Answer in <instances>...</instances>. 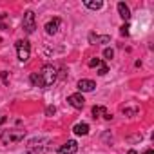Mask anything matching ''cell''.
<instances>
[{"mask_svg": "<svg viewBox=\"0 0 154 154\" xmlns=\"http://www.w3.org/2000/svg\"><path fill=\"white\" fill-rule=\"evenodd\" d=\"M56 80V67L54 65H44L38 74H31V82L38 87H51Z\"/></svg>", "mask_w": 154, "mask_h": 154, "instance_id": "6da1fadb", "label": "cell"}, {"mask_svg": "<svg viewBox=\"0 0 154 154\" xmlns=\"http://www.w3.org/2000/svg\"><path fill=\"white\" fill-rule=\"evenodd\" d=\"M15 47H17L18 60H20V62H27L29 56H31V45H29V42H27V40H18V42L15 44Z\"/></svg>", "mask_w": 154, "mask_h": 154, "instance_id": "7a4b0ae2", "label": "cell"}, {"mask_svg": "<svg viewBox=\"0 0 154 154\" xmlns=\"http://www.w3.org/2000/svg\"><path fill=\"white\" fill-rule=\"evenodd\" d=\"M22 27H24V31L29 33V35L36 29V24H35V13H33V11H26L24 20H22Z\"/></svg>", "mask_w": 154, "mask_h": 154, "instance_id": "3957f363", "label": "cell"}, {"mask_svg": "<svg viewBox=\"0 0 154 154\" xmlns=\"http://www.w3.org/2000/svg\"><path fill=\"white\" fill-rule=\"evenodd\" d=\"M67 102H69V105H72L74 109H84V105H85V100H84V96H82V94H78V93L71 94V96L67 98Z\"/></svg>", "mask_w": 154, "mask_h": 154, "instance_id": "277c9868", "label": "cell"}, {"mask_svg": "<svg viewBox=\"0 0 154 154\" xmlns=\"http://www.w3.org/2000/svg\"><path fill=\"white\" fill-rule=\"evenodd\" d=\"M76 150H78V143H76L74 140H69L67 143H63V145L60 147V152H62V154H74Z\"/></svg>", "mask_w": 154, "mask_h": 154, "instance_id": "5b68a950", "label": "cell"}, {"mask_svg": "<svg viewBox=\"0 0 154 154\" xmlns=\"http://www.w3.org/2000/svg\"><path fill=\"white\" fill-rule=\"evenodd\" d=\"M94 87H96V84L93 80H80L78 82V89L84 93H91V91H94Z\"/></svg>", "mask_w": 154, "mask_h": 154, "instance_id": "8992f818", "label": "cell"}, {"mask_svg": "<svg viewBox=\"0 0 154 154\" xmlns=\"http://www.w3.org/2000/svg\"><path fill=\"white\" fill-rule=\"evenodd\" d=\"M58 26H60V18H53L45 24V33L47 35H54L58 31Z\"/></svg>", "mask_w": 154, "mask_h": 154, "instance_id": "52a82bcc", "label": "cell"}, {"mask_svg": "<svg viewBox=\"0 0 154 154\" xmlns=\"http://www.w3.org/2000/svg\"><path fill=\"white\" fill-rule=\"evenodd\" d=\"M72 131H74V134H78V136H85V134H89V125L87 123H76L72 127Z\"/></svg>", "mask_w": 154, "mask_h": 154, "instance_id": "ba28073f", "label": "cell"}, {"mask_svg": "<svg viewBox=\"0 0 154 154\" xmlns=\"http://www.w3.org/2000/svg\"><path fill=\"white\" fill-rule=\"evenodd\" d=\"M118 13H120V17L123 20H129L131 18V9H129V6H125V2H120L118 4Z\"/></svg>", "mask_w": 154, "mask_h": 154, "instance_id": "9c48e42d", "label": "cell"}, {"mask_svg": "<svg viewBox=\"0 0 154 154\" xmlns=\"http://www.w3.org/2000/svg\"><path fill=\"white\" fill-rule=\"evenodd\" d=\"M89 42L91 44H94V42H100V44H109L111 42V36H98V35H94V33H91L89 35Z\"/></svg>", "mask_w": 154, "mask_h": 154, "instance_id": "30bf717a", "label": "cell"}, {"mask_svg": "<svg viewBox=\"0 0 154 154\" xmlns=\"http://www.w3.org/2000/svg\"><path fill=\"white\" fill-rule=\"evenodd\" d=\"M100 114H103V118H105V120H111V118H112V116L107 112V109H105V107H96V105H94V107H93V116H94V118H98Z\"/></svg>", "mask_w": 154, "mask_h": 154, "instance_id": "8fae6325", "label": "cell"}, {"mask_svg": "<svg viewBox=\"0 0 154 154\" xmlns=\"http://www.w3.org/2000/svg\"><path fill=\"white\" fill-rule=\"evenodd\" d=\"M85 8H89V9H102V6H103V2H102V0H96V2H94V0H85Z\"/></svg>", "mask_w": 154, "mask_h": 154, "instance_id": "7c38bea8", "label": "cell"}, {"mask_svg": "<svg viewBox=\"0 0 154 154\" xmlns=\"http://www.w3.org/2000/svg\"><path fill=\"white\" fill-rule=\"evenodd\" d=\"M22 138L24 134H4V141H18Z\"/></svg>", "mask_w": 154, "mask_h": 154, "instance_id": "4fadbf2b", "label": "cell"}, {"mask_svg": "<svg viewBox=\"0 0 154 154\" xmlns=\"http://www.w3.org/2000/svg\"><path fill=\"white\" fill-rule=\"evenodd\" d=\"M103 65H105V63H103L100 58H91V60H89V67H103Z\"/></svg>", "mask_w": 154, "mask_h": 154, "instance_id": "5bb4252c", "label": "cell"}, {"mask_svg": "<svg viewBox=\"0 0 154 154\" xmlns=\"http://www.w3.org/2000/svg\"><path fill=\"white\" fill-rule=\"evenodd\" d=\"M138 112V107H123V114L127 116H134Z\"/></svg>", "mask_w": 154, "mask_h": 154, "instance_id": "9a60e30c", "label": "cell"}, {"mask_svg": "<svg viewBox=\"0 0 154 154\" xmlns=\"http://www.w3.org/2000/svg\"><path fill=\"white\" fill-rule=\"evenodd\" d=\"M103 56H105V58H107V60H111V58H112V56H114V51H112V49H109V47H107V49H105V51H103Z\"/></svg>", "mask_w": 154, "mask_h": 154, "instance_id": "2e32d148", "label": "cell"}, {"mask_svg": "<svg viewBox=\"0 0 154 154\" xmlns=\"http://www.w3.org/2000/svg\"><path fill=\"white\" fill-rule=\"evenodd\" d=\"M129 29H131V27H129V24H125V26H122V27H120V33H122L123 36H127V35H129Z\"/></svg>", "mask_w": 154, "mask_h": 154, "instance_id": "e0dca14e", "label": "cell"}, {"mask_svg": "<svg viewBox=\"0 0 154 154\" xmlns=\"http://www.w3.org/2000/svg\"><path fill=\"white\" fill-rule=\"evenodd\" d=\"M107 72H109V69H107V65H103V67H100V71H98V74H102V76H103V74H107Z\"/></svg>", "mask_w": 154, "mask_h": 154, "instance_id": "ac0fdd59", "label": "cell"}, {"mask_svg": "<svg viewBox=\"0 0 154 154\" xmlns=\"http://www.w3.org/2000/svg\"><path fill=\"white\" fill-rule=\"evenodd\" d=\"M54 111H56V109H54V107H51V105H49V107H47V109H45V114H47V116H51V114H54Z\"/></svg>", "mask_w": 154, "mask_h": 154, "instance_id": "d6986e66", "label": "cell"}, {"mask_svg": "<svg viewBox=\"0 0 154 154\" xmlns=\"http://www.w3.org/2000/svg\"><path fill=\"white\" fill-rule=\"evenodd\" d=\"M2 80H4V84H8L9 80H8V72L6 71H2Z\"/></svg>", "mask_w": 154, "mask_h": 154, "instance_id": "ffe728a7", "label": "cell"}, {"mask_svg": "<svg viewBox=\"0 0 154 154\" xmlns=\"http://www.w3.org/2000/svg\"><path fill=\"white\" fill-rule=\"evenodd\" d=\"M8 122V118L6 116H2V114H0V125H2V123H6Z\"/></svg>", "mask_w": 154, "mask_h": 154, "instance_id": "44dd1931", "label": "cell"}, {"mask_svg": "<svg viewBox=\"0 0 154 154\" xmlns=\"http://www.w3.org/2000/svg\"><path fill=\"white\" fill-rule=\"evenodd\" d=\"M143 154H154V150H152V149H147V150H145Z\"/></svg>", "mask_w": 154, "mask_h": 154, "instance_id": "7402d4cb", "label": "cell"}, {"mask_svg": "<svg viewBox=\"0 0 154 154\" xmlns=\"http://www.w3.org/2000/svg\"><path fill=\"white\" fill-rule=\"evenodd\" d=\"M127 154H136V150H129V152H127Z\"/></svg>", "mask_w": 154, "mask_h": 154, "instance_id": "603a6c76", "label": "cell"}]
</instances>
